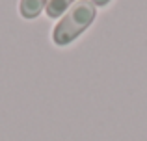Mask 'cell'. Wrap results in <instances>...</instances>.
Here are the masks:
<instances>
[{"mask_svg":"<svg viewBox=\"0 0 147 141\" xmlns=\"http://www.w3.org/2000/svg\"><path fill=\"white\" fill-rule=\"evenodd\" d=\"M97 9L90 0L75 2L67 9V13L58 21V24L52 30V41L58 47H65L71 41H75L88 26L93 22Z\"/></svg>","mask_w":147,"mask_h":141,"instance_id":"6da1fadb","label":"cell"},{"mask_svg":"<svg viewBox=\"0 0 147 141\" xmlns=\"http://www.w3.org/2000/svg\"><path fill=\"white\" fill-rule=\"evenodd\" d=\"M49 0H21L19 11L24 19H36L41 11L47 7Z\"/></svg>","mask_w":147,"mask_h":141,"instance_id":"7a4b0ae2","label":"cell"},{"mask_svg":"<svg viewBox=\"0 0 147 141\" xmlns=\"http://www.w3.org/2000/svg\"><path fill=\"white\" fill-rule=\"evenodd\" d=\"M73 2H75V0H49L45 11H47V15H49L50 19L61 17V15H63L69 7H71Z\"/></svg>","mask_w":147,"mask_h":141,"instance_id":"3957f363","label":"cell"},{"mask_svg":"<svg viewBox=\"0 0 147 141\" xmlns=\"http://www.w3.org/2000/svg\"><path fill=\"white\" fill-rule=\"evenodd\" d=\"M91 4H93V6H99V7H104L106 6L108 2H110V0H90Z\"/></svg>","mask_w":147,"mask_h":141,"instance_id":"277c9868","label":"cell"}]
</instances>
